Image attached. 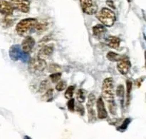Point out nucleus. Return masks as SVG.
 Segmentation results:
<instances>
[{"mask_svg":"<svg viewBox=\"0 0 146 139\" xmlns=\"http://www.w3.org/2000/svg\"><path fill=\"white\" fill-rule=\"evenodd\" d=\"M96 17L104 27H111L114 25L116 21V16L110 9L104 7L96 14Z\"/></svg>","mask_w":146,"mask_h":139,"instance_id":"obj_1","label":"nucleus"},{"mask_svg":"<svg viewBox=\"0 0 146 139\" xmlns=\"http://www.w3.org/2000/svg\"><path fill=\"white\" fill-rule=\"evenodd\" d=\"M103 98L109 104L115 103L114 101V83L113 79L111 77L104 79L102 84Z\"/></svg>","mask_w":146,"mask_h":139,"instance_id":"obj_2","label":"nucleus"},{"mask_svg":"<svg viewBox=\"0 0 146 139\" xmlns=\"http://www.w3.org/2000/svg\"><path fill=\"white\" fill-rule=\"evenodd\" d=\"M38 20L35 18H27L19 21L16 26V31L20 36H23L34 28Z\"/></svg>","mask_w":146,"mask_h":139,"instance_id":"obj_3","label":"nucleus"},{"mask_svg":"<svg viewBox=\"0 0 146 139\" xmlns=\"http://www.w3.org/2000/svg\"><path fill=\"white\" fill-rule=\"evenodd\" d=\"M46 66L47 64L45 59L37 57L29 61L28 69L31 74L38 75L45 70Z\"/></svg>","mask_w":146,"mask_h":139,"instance_id":"obj_4","label":"nucleus"},{"mask_svg":"<svg viewBox=\"0 0 146 139\" xmlns=\"http://www.w3.org/2000/svg\"><path fill=\"white\" fill-rule=\"evenodd\" d=\"M9 54L10 58L14 61H21L24 63L28 62L29 61V54L24 52L21 49V46L18 44L12 46L10 48Z\"/></svg>","mask_w":146,"mask_h":139,"instance_id":"obj_5","label":"nucleus"},{"mask_svg":"<svg viewBox=\"0 0 146 139\" xmlns=\"http://www.w3.org/2000/svg\"><path fill=\"white\" fill-rule=\"evenodd\" d=\"M81 7L83 11L88 15L96 14L98 11V6L94 0H79Z\"/></svg>","mask_w":146,"mask_h":139,"instance_id":"obj_6","label":"nucleus"},{"mask_svg":"<svg viewBox=\"0 0 146 139\" xmlns=\"http://www.w3.org/2000/svg\"><path fill=\"white\" fill-rule=\"evenodd\" d=\"M14 9L23 13H28L30 10L29 0H10Z\"/></svg>","mask_w":146,"mask_h":139,"instance_id":"obj_7","label":"nucleus"},{"mask_svg":"<svg viewBox=\"0 0 146 139\" xmlns=\"http://www.w3.org/2000/svg\"><path fill=\"white\" fill-rule=\"evenodd\" d=\"M96 96L93 93L89 94L88 98V101H87L86 107L88 113V118L90 121H96V111L94 110V106L95 104Z\"/></svg>","mask_w":146,"mask_h":139,"instance_id":"obj_8","label":"nucleus"},{"mask_svg":"<svg viewBox=\"0 0 146 139\" xmlns=\"http://www.w3.org/2000/svg\"><path fill=\"white\" fill-rule=\"evenodd\" d=\"M96 108L98 111V118L100 119H105L108 117V112L106 108L105 104L102 97L100 96L96 101Z\"/></svg>","mask_w":146,"mask_h":139,"instance_id":"obj_9","label":"nucleus"},{"mask_svg":"<svg viewBox=\"0 0 146 139\" xmlns=\"http://www.w3.org/2000/svg\"><path fill=\"white\" fill-rule=\"evenodd\" d=\"M14 7L10 2L4 0H0V13L9 17L12 15L14 12Z\"/></svg>","mask_w":146,"mask_h":139,"instance_id":"obj_10","label":"nucleus"},{"mask_svg":"<svg viewBox=\"0 0 146 139\" xmlns=\"http://www.w3.org/2000/svg\"><path fill=\"white\" fill-rule=\"evenodd\" d=\"M131 67V61H129L128 57L120 61L117 64V69L122 75H125L128 74Z\"/></svg>","mask_w":146,"mask_h":139,"instance_id":"obj_11","label":"nucleus"},{"mask_svg":"<svg viewBox=\"0 0 146 139\" xmlns=\"http://www.w3.org/2000/svg\"><path fill=\"white\" fill-rule=\"evenodd\" d=\"M35 40L32 37H27L22 41L21 44V49L24 52L29 54L35 45Z\"/></svg>","mask_w":146,"mask_h":139,"instance_id":"obj_12","label":"nucleus"},{"mask_svg":"<svg viewBox=\"0 0 146 139\" xmlns=\"http://www.w3.org/2000/svg\"><path fill=\"white\" fill-rule=\"evenodd\" d=\"M54 47L53 44L45 45L39 50V51L38 53V57L44 59V58L49 57L54 53Z\"/></svg>","mask_w":146,"mask_h":139,"instance_id":"obj_13","label":"nucleus"},{"mask_svg":"<svg viewBox=\"0 0 146 139\" xmlns=\"http://www.w3.org/2000/svg\"><path fill=\"white\" fill-rule=\"evenodd\" d=\"M121 42V39L117 37H114V36H111V37H108L106 41L107 46L113 49H118L119 48Z\"/></svg>","mask_w":146,"mask_h":139,"instance_id":"obj_14","label":"nucleus"},{"mask_svg":"<svg viewBox=\"0 0 146 139\" xmlns=\"http://www.w3.org/2000/svg\"><path fill=\"white\" fill-rule=\"evenodd\" d=\"M92 31L94 37H96V38H101V37L105 35L107 29L106 27H104L103 24H96V25L93 27Z\"/></svg>","mask_w":146,"mask_h":139,"instance_id":"obj_15","label":"nucleus"},{"mask_svg":"<svg viewBox=\"0 0 146 139\" xmlns=\"http://www.w3.org/2000/svg\"><path fill=\"white\" fill-rule=\"evenodd\" d=\"M106 57L109 61H113V62H118V61L119 62L120 61L126 58V57H125V56L117 54V53L113 52V51H109V52L107 54Z\"/></svg>","mask_w":146,"mask_h":139,"instance_id":"obj_16","label":"nucleus"},{"mask_svg":"<svg viewBox=\"0 0 146 139\" xmlns=\"http://www.w3.org/2000/svg\"><path fill=\"white\" fill-rule=\"evenodd\" d=\"M76 98H77V100H78V102L81 103V104L84 103V101H85V99H86L85 90L82 89V88H81V89L78 90V91H77Z\"/></svg>","mask_w":146,"mask_h":139,"instance_id":"obj_17","label":"nucleus"},{"mask_svg":"<svg viewBox=\"0 0 146 139\" xmlns=\"http://www.w3.org/2000/svg\"><path fill=\"white\" fill-rule=\"evenodd\" d=\"M53 94H54V90L52 88H48L47 91H45L44 94L43 95L42 100L46 101H51L53 98Z\"/></svg>","mask_w":146,"mask_h":139,"instance_id":"obj_18","label":"nucleus"},{"mask_svg":"<svg viewBox=\"0 0 146 139\" xmlns=\"http://www.w3.org/2000/svg\"><path fill=\"white\" fill-rule=\"evenodd\" d=\"M124 94H125V91H124L123 86L121 85V84L118 86L116 88V95L119 98V99L121 100V103H123V100L124 98Z\"/></svg>","mask_w":146,"mask_h":139,"instance_id":"obj_19","label":"nucleus"},{"mask_svg":"<svg viewBox=\"0 0 146 139\" xmlns=\"http://www.w3.org/2000/svg\"><path fill=\"white\" fill-rule=\"evenodd\" d=\"M75 88L76 86L74 85L70 86H68V88H67V89L65 91V94H64V95H65L66 98H68V99H71V98H72Z\"/></svg>","mask_w":146,"mask_h":139,"instance_id":"obj_20","label":"nucleus"},{"mask_svg":"<svg viewBox=\"0 0 146 139\" xmlns=\"http://www.w3.org/2000/svg\"><path fill=\"white\" fill-rule=\"evenodd\" d=\"M126 85H127V94H126V99H127V105H128V104H129L130 96H131V90H132V87H133L132 81H131V80L128 79V81H126Z\"/></svg>","mask_w":146,"mask_h":139,"instance_id":"obj_21","label":"nucleus"},{"mask_svg":"<svg viewBox=\"0 0 146 139\" xmlns=\"http://www.w3.org/2000/svg\"><path fill=\"white\" fill-rule=\"evenodd\" d=\"M47 26L48 24L46 22H39L38 21L37 24H36V26L34 27V29L36 30L37 31H45L47 28Z\"/></svg>","mask_w":146,"mask_h":139,"instance_id":"obj_22","label":"nucleus"},{"mask_svg":"<svg viewBox=\"0 0 146 139\" xmlns=\"http://www.w3.org/2000/svg\"><path fill=\"white\" fill-rule=\"evenodd\" d=\"M49 85L50 84L49 82H48V81H47V80H44V81H43L39 86L40 92L44 93L46 91H47V90L48 89V88H49Z\"/></svg>","mask_w":146,"mask_h":139,"instance_id":"obj_23","label":"nucleus"},{"mask_svg":"<svg viewBox=\"0 0 146 139\" xmlns=\"http://www.w3.org/2000/svg\"><path fill=\"white\" fill-rule=\"evenodd\" d=\"M50 79H51V82L52 83H56L61 79V73L56 72V73H53L52 74L50 75Z\"/></svg>","mask_w":146,"mask_h":139,"instance_id":"obj_24","label":"nucleus"},{"mask_svg":"<svg viewBox=\"0 0 146 139\" xmlns=\"http://www.w3.org/2000/svg\"><path fill=\"white\" fill-rule=\"evenodd\" d=\"M67 86L66 81H64V80H62V81H59V82L57 84V85L56 86V90L58 91H64V89H66Z\"/></svg>","mask_w":146,"mask_h":139,"instance_id":"obj_25","label":"nucleus"},{"mask_svg":"<svg viewBox=\"0 0 146 139\" xmlns=\"http://www.w3.org/2000/svg\"><path fill=\"white\" fill-rule=\"evenodd\" d=\"M59 70H61V67H60L58 64H50L49 67H48V71H49V72H51L53 74V73L58 72Z\"/></svg>","mask_w":146,"mask_h":139,"instance_id":"obj_26","label":"nucleus"},{"mask_svg":"<svg viewBox=\"0 0 146 139\" xmlns=\"http://www.w3.org/2000/svg\"><path fill=\"white\" fill-rule=\"evenodd\" d=\"M130 122H131V119H130V118H126V119L124 121V122L123 123L122 125L118 128V130H119V131H125V130L128 128V126L129 125Z\"/></svg>","mask_w":146,"mask_h":139,"instance_id":"obj_27","label":"nucleus"},{"mask_svg":"<svg viewBox=\"0 0 146 139\" xmlns=\"http://www.w3.org/2000/svg\"><path fill=\"white\" fill-rule=\"evenodd\" d=\"M68 108L70 111H74V108H75V103H74V98H71L68 101Z\"/></svg>","mask_w":146,"mask_h":139,"instance_id":"obj_28","label":"nucleus"},{"mask_svg":"<svg viewBox=\"0 0 146 139\" xmlns=\"http://www.w3.org/2000/svg\"><path fill=\"white\" fill-rule=\"evenodd\" d=\"M106 4L107 5H108L109 7H111V8L113 9H115V4H114V2L113 0H107Z\"/></svg>","mask_w":146,"mask_h":139,"instance_id":"obj_29","label":"nucleus"},{"mask_svg":"<svg viewBox=\"0 0 146 139\" xmlns=\"http://www.w3.org/2000/svg\"><path fill=\"white\" fill-rule=\"evenodd\" d=\"M77 111H78V112L81 115H84V106H78V108H77Z\"/></svg>","mask_w":146,"mask_h":139,"instance_id":"obj_30","label":"nucleus"},{"mask_svg":"<svg viewBox=\"0 0 146 139\" xmlns=\"http://www.w3.org/2000/svg\"><path fill=\"white\" fill-rule=\"evenodd\" d=\"M24 139H31V138H30V137L27 136H24Z\"/></svg>","mask_w":146,"mask_h":139,"instance_id":"obj_31","label":"nucleus"},{"mask_svg":"<svg viewBox=\"0 0 146 139\" xmlns=\"http://www.w3.org/2000/svg\"><path fill=\"white\" fill-rule=\"evenodd\" d=\"M127 1H128V2H130V1H131V0H127Z\"/></svg>","mask_w":146,"mask_h":139,"instance_id":"obj_32","label":"nucleus"},{"mask_svg":"<svg viewBox=\"0 0 146 139\" xmlns=\"http://www.w3.org/2000/svg\"><path fill=\"white\" fill-rule=\"evenodd\" d=\"M4 1H5V0H4Z\"/></svg>","mask_w":146,"mask_h":139,"instance_id":"obj_33","label":"nucleus"}]
</instances>
